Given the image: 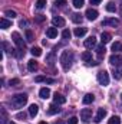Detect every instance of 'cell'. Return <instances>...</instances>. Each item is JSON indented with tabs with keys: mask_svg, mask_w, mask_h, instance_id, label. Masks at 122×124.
Here are the masks:
<instances>
[{
	"mask_svg": "<svg viewBox=\"0 0 122 124\" xmlns=\"http://www.w3.org/2000/svg\"><path fill=\"white\" fill-rule=\"evenodd\" d=\"M26 39H27V42H32V40L34 39V36H33V32L29 31V29L26 31Z\"/></svg>",
	"mask_w": 122,
	"mask_h": 124,
	"instance_id": "obj_31",
	"label": "cell"
},
{
	"mask_svg": "<svg viewBox=\"0 0 122 124\" xmlns=\"http://www.w3.org/2000/svg\"><path fill=\"white\" fill-rule=\"evenodd\" d=\"M19 25H20V26H22V28H23V26H25V28H26V26H27V25H29V23H27V20H20V22H19Z\"/></svg>",
	"mask_w": 122,
	"mask_h": 124,
	"instance_id": "obj_40",
	"label": "cell"
},
{
	"mask_svg": "<svg viewBox=\"0 0 122 124\" xmlns=\"http://www.w3.org/2000/svg\"><path fill=\"white\" fill-rule=\"evenodd\" d=\"M91 117H92V110L91 108H83V110L81 111V120H82V121L88 123V121L91 120Z\"/></svg>",
	"mask_w": 122,
	"mask_h": 124,
	"instance_id": "obj_6",
	"label": "cell"
},
{
	"mask_svg": "<svg viewBox=\"0 0 122 124\" xmlns=\"http://www.w3.org/2000/svg\"><path fill=\"white\" fill-rule=\"evenodd\" d=\"M4 124H16V123H14V121H12V120H10V121H6V123H4Z\"/></svg>",
	"mask_w": 122,
	"mask_h": 124,
	"instance_id": "obj_45",
	"label": "cell"
},
{
	"mask_svg": "<svg viewBox=\"0 0 122 124\" xmlns=\"http://www.w3.org/2000/svg\"><path fill=\"white\" fill-rule=\"evenodd\" d=\"M66 1L68 0H55V4L56 6H63V4H66Z\"/></svg>",
	"mask_w": 122,
	"mask_h": 124,
	"instance_id": "obj_38",
	"label": "cell"
},
{
	"mask_svg": "<svg viewBox=\"0 0 122 124\" xmlns=\"http://www.w3.org/2000/svg\"><path fill=\"white\" fill-rule=\"evenodd\" d=\"M16 118H17V120H25V118H26V113H17Z\"/></svg>",
	"mask_w": 122,
	"mask_h": 124,
	"instance_id": "obj_36",
	"label": "cell"
},
{
	"mask_svg": "<svg viewBox=\"0 0 122 124\" xmlns=\"http://www.w3.org/2000/svg\"><path fill=\"white\" fill-rule=\"evenodd\" d=\"M32 55H33V56H40V55H42V49H40V48H37V46H36V48H32Z\"/></svg>",
	"mask_w": 122,
	"mask_h": 124,
	"instance_id": "obj_26",
	"label": "cell"
},
{
	"mask_svg": "<svg viewBox=\"0 0 122 124\" xmlns=\"http://www.w3.org/2000/svg\"><path fill=\"white\" fill-rule=\"evenodd\" d=\"M27 68H29V71H30V72L36 71V69H37V62L34 61V59H30L29 63H27Z\"/></svg>",
	"mask_w": 122,
	"mask_h": 124,
	"instance_id": "obj_22",
	"label": "cell"
},
{
	"mask_svg": "<svg viewBox=\"0 0 122 124\" xmlns=\"http://www.w3.org/2000/svg\"><path fill=\"white\" fill-rule=\"evenodd\" d=\"M37 113H39V107L36 104H32L30 107H29V114H30L32 117H36Z\"/></svg>",
	"mask_w": 122,
	"mask_h": 124,
	"instance_id": "obj_18",
	"label": "cell"
},
{
	"mask_svg": "<svg viewBox=\"0 0 122 124\" xmlns=\"http://www.w3.org/2000/svg\"><path fill=\"white\" fill-rule=\"evenodd\" d=\"M108 124H121V118H119V117H116V116H114V117H111V118H109Z\"/></svg>",
	"mask_w": 122,
	"mask_h": 124,
	"instance_id": "obj_27",
	"label": "cell"
},
{
	"mask_svg": "<svg viewBox=\"0 0 122 124\" xmlns=\"http://www.w3.org/2000/svg\"><path fill=\"white\" fill-rule=\"evenodd\" d=\"M12 38H13V42L16 43L17 49H19L20 52H23V54H25V49H26V43H25L23 38H22V36H20L17 32H13V33H12Z\"/></svg>",
	"mask_w": 122,
	"mask_h": 124,
	"instance_id": "obj_3",
	"label": "cell"
},
{
	"mask_svg": "<svg viewBox=\"0 0 122 124\" xmlns=\"http://www.w3.org/2000/svg\"><path fill=\"white\" fill-rule=\"evenodd\" d=\"M114 78L115 79H121L122 78V69H115L114 71Z\"/></svg>",
	"mask_w": 122,
	"mask_h": 124,
	"instance_id": "obj_30",
	"label": "cell"
},
{
	"mask_svg": "<svg viewBox=\"0 0 122 124\" xmlns=\"http://www.w3.org/2000/svg\"><path fill=\"white\" fill-rule=\"evenodd\" d=\"M95 46H96V38H95V36H91V38H88V39L85 40V48L92 49V48H95Z\"/></svg>",
	"mask_w": 122,
	"mask_h": 124,
	"instance_id": "obj_9",
	"label": "cell"
},
{
	"mask_svg": "<svg viewBox=\"0 0 122 124\" xmlns=\"http://www.w3.org/2000/svg\"><path fill=\"white\" fill-rule=\"evenodd\" d=\"M19 84H20V81H19L17 78H14V79H10V81H9V85H10V87H16V85H19Z\"/></svg>",
	"mask_w": 122,
	"mask_h": 124,
	"instance_id": "obj_35",
	"label": "cell"
},
{
	"mask_svg": "<svg viewBox=\"0 0 122 124\" xmlns=\"http://www.w3.org/2000/svg\"><path fill=\"white\" fill-rule=\"evenodd\" d=\"M55 124H63V123H62V121H59V123H55Z\"/></svg>",
	"mask_w": 122,
	"mask_h": 124,
	"instance_id": "obj_47",
	"label": "cell"
},
{
	"mask_svg": "<svg viewBox=\"0 0 122 124\" xmlns=\"http://www.w3.org/2000/svg\"><path fill=\"white\" fill-rule=\"evenodd\" d=\"M118 25H119V20L115 19V17H105L102 20V26H112V28H115Z\"/></svg>",
	"mask_w": 122,
	"mask_h": 124,
	"instance_id": "obj_5",
	"label": "cell"
},
{
	"mask_svg": "<svg viewBox=\"0 0 122 124\" xmlns=\"http://www.w3.org/2000/svg\"><path fill=\"white\" fill-rule=\"evenodd\" d=\"M61 65L63 68V71H69L70 66H72V62H73V54L69 52V51H63L61 55Z\"/></svg>",
	"mask_w": 122,
	"mask_h": 124,
	"instance_id": "obj_1",
	"label": "cell"
},
{
	"mask_svg": "<svg viewBox=\"0 0 122 124\" xmlns=\"http://www.w3.org/2000/svg\"><path fill=\"white\" fill-rule=\"evenodd\" d=\"M112 51H114V54H115V52H116V54L121 52L122 51V43L121 42H115V43H112Z\"/></svg>",
	"mask_w": 122,
	"mask_h": 124,
	"instance_id": "obj_23",
	"label": "cell"
},
{
	"mask_svg": "<svg viewBox=\"0 0 122 124\" xmlns=\"http://www.w3.org/2000/svg\"><path fill=\"white\" fill-rule=\"evenodd\" d=\"M45 79H46L45 77H36V78H34L36 82H45Z\"/></svg>",
	"mask_w": 122,
	"mask_h": 124,
	"instance_id": "obj_39",
	"label": "cell"
},
{
	"mask_svg": "<svg viewBox=\"0 0 122 124\" xmlns=\"http://www.w3.org/2000/svg\"><path fill=\"white\" fill-rule=\"evenodd\" d=\"M53 101H55V104H58V105H61V104H65L66 102V98L62 95V94H55V97H53Z\"/></svg>",
	"mask_w": 122,
	"mask_h": 124,
	"instance_id": "obj_13",
	"label": "cell"
},
{
	"mask_svg": "<svg viewBox=\"0 0 122 124\" xmlns=\"http://www.w3.org/2000/svg\"><path fill=\"white\" fill-rule=\"evenodd\" d=\"M68 124H78V117H70Z\"/></svg>",
	"mask_w": 122,
	"mask_h": 124,
	"instance_id": "obj_37",
	"label": "cell"
},
{
	"mask_svg": "<svg viewBox=\"0 0 122 124\" xmlns=\"http://www.w3.org/2000/svg\"><path fill=\"white\" fill-rule=\"evenodd\" d=\"M45 6H46V0H37L36 1V7L37 9H43Z\"/></svg>",
	"mask_w": 122,
	"mask_h": 124,
	"instance_id": "obj_32",
	"label": "cell"
},
{
	"mask_svg": "<svg viewBox=\"0 0 122 124\" xmlns=\"http://www.w3.org/2000/svg\"><path fill=\"white\" fill-rule=\"evenodd\" d=\"M98 82L101 84V85H108L109 84V74L106 72V71H101L99 74H98Z\"/></svg>",
	"mask_w": 122,
	"mask_h": 124,
	"instance_id": "obj_4",
	"label": "cell"
},
{
	"mask_svg": "<svg viewBox=\"0 0 122 124\" xmlns=\"http://www.w3.org/2000/svg\"><path fill=\"white\" fill-rule=\"evenodd\" d=\"M46 36H47L49 39L56 38V36H58V29H56V28H47V29H46Z\"/></svg>",
	"mask_w": 122,
	"mask_h": 124,
	"instance_id": "obj_12",
	"label": "cell"
},
{
	"mask_svg": "<svg viewBox=\"0 0 122 124\" xmlns=\"http://www.w3.org/2000/svg\"><path fill=\"white\" fill-rule=\"evenodd\" d=\"M45 82H46V84H53V82H55V79H52V78H46V79H45Z\"/></svg>",
	"mask_w": 122,
	"mask_h": 124,
	"instance_id": "obj_42",
	"label": "cell"
},
{
	"mask_svg": "<svg viewBox=\"0 0 122 124\" xmlns=\"http://www.w3.org/2000/svg\"><path fill=\"white\" fill-rule=\"evenodd\" d=\"M82 20H83L82 15H79V13H73L72 15V22L73 23H82Z\"/></svg>",
	"mask_w": 122,
	"mask_h": 124,
	"instance_id": "obj_21",
	"label": "cell"
},
{
	"mask_svg": "<svg viewBox=\"0 0 122 124\" xmlns=\"http://www.w3.org/2000/svg\"><path fill=\"white\" fill-rule=\"evenodd\" d=\"M106 10H108V12H115V10H116L115 3H114V1H109V3L106 4Z\"/></svg>",
	"mask_w": 122,
	"mask_h": 124,
	"instance_id": "obj_28",
	"label": "cell"
},
{
	"mask_svg": "<svg viewBox=\"0 0 122 124\" xmlns=\"http://www.w3.org/2000/svg\"><path fill=\"white\" fill-rule=\"evenodd\" d=\"M39 124H46V123H45V121H40V123H39Z\"/></svg>",
	"mask_w": 122,
	"mask_h": 124,
	"instance_id": "obj_46",
	"label": "cell"
},
{
	"mask_svg": "<svg viewBox=\"0 0 122 124\" xmlns=\"http://www.w3.org/2000/svg\"><path fill=\"white\" fill-rule=\"evenodd\" d=\"M52 23H53L55 26H58V28H63V26H65V19H62L59 16H55V17L52 19Z\"/></svg>",
	"mask_w": 122,
	"mask_h": 124,
	"instance_id": "obj_10",
	"label": "cell"
},
{
	"mask_svg": "<svg viewBox=\"0 0 122 124\" xmlns=\"http://www.w3.org/2000/svg\"><path fill=\"white\" fill-rule=\"evenodd\" d=\"M109 62L114 65V66H122V56L121 55H112L111 58H109Z\"/></svg>",
	"mask_w": 122,
	"mask_h": 124,
	"instance_id": "obj_8",
	"label": "cell"
},
{
	"mask_svg": "<svg viewBox=\"0 0 122 124\" xmlns=\"http://www.w3.org/2000/svg\"><path fill=\"white\" fill-rule=\"evenodd\" d=\"M39 97L43 98V100L49 98V97H50V90H49V88H40V91H39Z\"/></svg>",
	"mask_w": 122,
	"mask_h": 124,
	"instance_id": "obj_14",
	"label": "cell"
},
{
	"mask_svg": "<svg viewBox=\"0 0 122 124\" xmlns=\"http://www.w3.org/2000/svg\"><path fill=\"white\" fill-rule=\"evenodd\" d=\"M82 59H83L85 62L92 61V54H91V52H88V51H86V52H83V54H82Z\"/></svg>",
	"mask_w": 122,
	"mask_h": 124,
	"instance_id": "obj_24",
	"label": "cell"
},
{
	"mask_svg": "<svg viewBox=\"0 0 122 124\" xmlns=\"http://www.w3.org/2000/svg\"><path fill=\"white\" fill-rule=\"evenodd\" d=\"M4 15H6V16H9V17H12V19H13V17H16V12H14V10H6V12H4Z\"/></svg>",
	"mask_w": 122,
	"mask_h": 124,
	"instance_id": "obj_34",
	"label": "cell"
},
{
	"mask_svg": "<svg viewBox=\"0 0 122 124\" xmlns=\"http://www.w3.org/2000/svg\"><path fill=\"white\" fill-rule=\"evenodd\" d=\"M62 38L63 39H69L70 38V31L69 29H65V31L62 32Z\"/></svg>",
	"mask_w": 122,
	"mask_h": 124,
	"instance_id": "obj_33",
	"label": "cell"
},
{
	"mask_svg": "<svg viewBox=\"0 0 122 124\" xmlns=\"http://www.w3.org/2000/svg\"><path fill=\"white\" fill-rule=\"evenodd\" d=\"M86 17H88L89 20H96L98 12H96L95 9H88V10H86Z\"/></svg>",
	"mask_w": 122,
	"mask_h": 124,
	"instance_id": "obj_11",
	"label": "cell"
},
{
	"mask_svg": "<svg viewBox=\"0 0 122 124\" xmlns=\"http://www.w3.org/2000/svg\"><path fill=\"white\" fill-rule=\"evenodd\" d=\"M91 1V4H99L101 3V0H89Z\"/></svg>",
	"mask_w": 122,
	"mask_h": 124,
	"instance_id": "obj_44",
	"label": "cell"
},
{
	"mask_svg": "<svg viewBox=\"0 0 122 124\" xmlns=\"http://www.w3.org/2000/svg\"><path fill=\"white\" fill-rule=\"evenodd\" d=\"M95 65H98V62H95V61H89L88 62V66H95Z\"/></svg>",
	"mask_w": 122,
	"mask_h": 124,
	"instance_id": "obj_43",
	"label": "cell"
},
{
	"mask_svg": "<svg viewBox=\"0 0 122 124\" xmlns=\"http://www.w3.org/2000/svg\"><path fill=\"white\" fill-rule=\"evenodd\" d=\"M83 4H85V0H73V6L76 9H81Z\"/></svg>",
	"mask_w": 122,
	"mask_h": 124,
	"instance_id": "obj_29",
	"label": "cell"
},
{
	"mask_svg": "<svg viewBox=\"0 0 122 124\" xmlns=\"http://www.w3.org/2000/svg\"><path fill=\"white\" fill-rule=\"evenodd\" d=\"M61 111V108L56 105V104H52V105H49V108H47V113L49 114H58Z\"/></svg>",
	"mask_w": 122,
	"mask_h": 124,
	"instance_id": "obj_19",
	"label": "cell"
},
{
	"mask_svg": "<svg viewBox=\"0 0 122 124\" xmlns=\"http://www.w3.org/2000/svg\"><path fill=\"white\" fill-rule=\"evenodd\" d=\"M86 32H88L86 28H76V29H75V35H76L78 38H81V36H85Z\"/></svg>",
	"mask_w": 122,
	"mask_h": 124,
	"instance_id": "obj_20",
	"label": "cell"
},
{
	"mask_svg": "<svg viewBox=\"0 0 122 124\" xmlns=\"http://www.w3.org/2000/svg\"><path fill=\"white\" fill-rule=\"evenodd\" d=\"M111 33H108V32H102V35H101V42H102V45H105V43H108L109 40H111Z\"/></svg>",
	"mask_w": 122,
	"mask_h": 124,
	"instance_id": "obj_15",
	"label": "cell"
},
{
	"mask_svg": "<svg viewBox=\"0 0 122 124\" xmlns=\"http://www.w3.org/2000/svg\"><path fill=\"white\" fill-rule=\"evenodd\" d=\"M105 117H106V110H105V108H99L98 113H96V116H95V120H93V121L98 124V123H101Z\"/></svg>",
	"mask_w": 122,
	"mask_h": 124,
	"instance_id": "obj_7",
	"label": "cell"
},
{
	"mask_svg": "<svg viewBox=\"0 0 122 124\" xmlns=\"http://www.w3.org/2000/svg\"><path fill=\"white\" fill-rule=\"evenodd\" d=\"M105 51H106V49H105V46H103V45H101V46H98V48H96V52H98L99 58H102V56L105 55Z\"/></svg>",
	"mask_w": 122,
	"mask_h": 124,
	"instance_id": "obj_25",
	"label": "cell"
},
{
	"mask_svg": "<svg viewBox=\"0 0 122 124\" xmlns=\"http://www.w3.org/2000/svg\"><path fill=\"white\" fill-rule=\"evenodd\" d=\"M93 100H95V97H93V94H86L85 97H83V100H82V102L83 104H92L93 102Z\"/></svg>",
	"mask_w": 122,
	"mask_h": 124,
	"instance_id": "obj_17",
	"label": "cell"
},
{
	"mask_svg": "<svg viewBox=\"0 0 122 124\" xmlns=\"http://www.w3.org/2000/svg\"><path fill=\"white\" fill-rule=\"evenodd\" d=\"M26 102H27V95L26 94H16V95L12 97V105L16 107V108L23 107Z\"/></svg>",
	"mask_w": 122,
	"mask_h": 124,
	"instance_id": "obj_2",
	"label": "cell"
},
{
	"mask_svg": "<svg viewBox=\"0 0 122 124\" xmlns=\"http://www.w3.org/2000/svg\"><path fill=\"white\" fill-rule=\"evenodd\" d=\"M121 100H122V94H121Z\"/></svg>",
	"mask_w": 122,
	"mask_h": 124,
	"instance_id": "obj_48",
	"label": "cell"
},
{
	"mask_svg": "<svg viewBox=\"0 0 122 124\" xmlns=\"http://www.w3.org/2000/svg\"><path fill=\"white\" fill-rule=\"evenodd\" d=\"M10 26H12V22H10V20H7V19H4V17L0 19V28H1V29H7V28H10Z\"/></svg>",
	"mask_w": 122,
	"mask_h": 124,
	"instance_id": "obj_16",
	"label": "cell"
},
{
	"mask_svg": "<svg viewBox=\"0 0 122 124\" xmlns=\"http://www.w3.org/2000/svg\"><path fill=\"white\" fill-rule=\"evenodd\" d=\"M43 20H45V16H37V17H36V22H37V23H40V22H43Z\"/></svg>",
	"mask_w": 122,
	"mask_h": 124,
	"instance_id": "obj_41",
	"label": "cell"
}]
</instances>
